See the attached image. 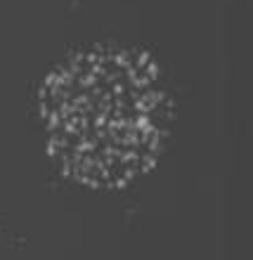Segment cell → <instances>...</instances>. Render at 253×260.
I'll return each mask as SVG.
<instances>
[{
    "instance_id": "1",
    "label": "cell",
    "mask_w": 253,
    "mask_h": 260,
    "mask_svg": "<svg viewBox=\"0 0 253 260\" xmlns=\"http://www.w3.org/2000/svg\"><path fill=\"white\" fill-rule=\"evenodd\" d=\"M38 118L59 175L85 189L116 192L159 166L175 100L151 52L97 41L71 50L45 74Z\"/></svg>"
}]
</instances>
